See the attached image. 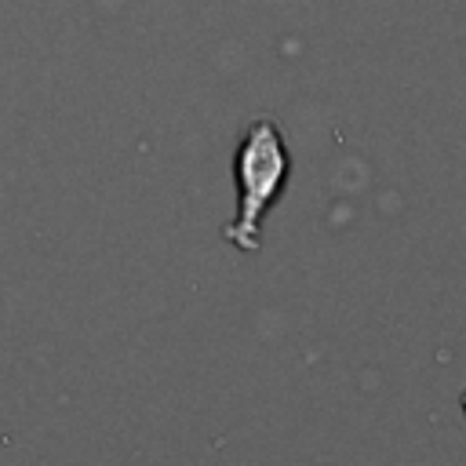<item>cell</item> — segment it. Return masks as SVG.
<instances>
[{
	"label": "cell",
	"mask_w": 466,
	"mask_h": 466,
	"mask_svg": "<svg viewBox=\"0 0 466 466\" xmlns=\"http://www.w3.org/2000/svg\"><path fill=\"white\" fill-rule=\"evenodd\" d=\"M233 171H237V186H240V215L233 226L222 229V237L244 251H255L262 215L280 197V186L288 175V153H284V142H280L273 120H255L244 131Z\"/></svg>",
	"instance_id": "6da1fadb"
},
{
	"label": "cell",
	"mask_w": 466,
	"mask_h": 466,
	"mask_svg": "<svg viewBox=\"0 0 466 466\" xmlns=\"http://www.w3.org/2000/svg\"><path fill=\"white\" fill-rule=\"evenodd\" d=\"M462 408H466V397H462Z\"/></svg>",
	"instance_id": "7a4b0ae2"
}]
</instances>
